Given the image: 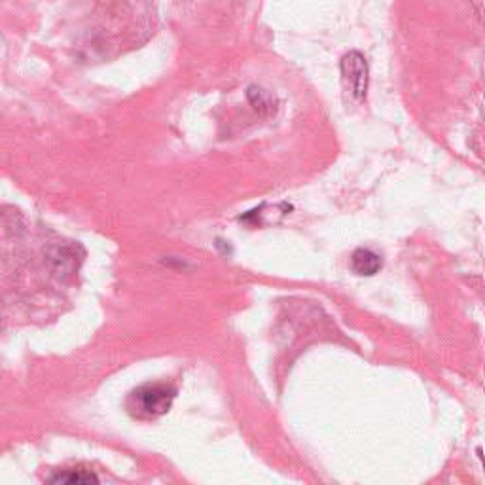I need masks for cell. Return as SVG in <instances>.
<instances>
[{
    "label": "cell",
    "instance_id": "obj_3",
    "mask_svg": "<svg viewBox=\"0 0 485 485\" xmlns=\"http://www.w3.org/2000/svg\"><path fill=\"white\" fill-rule=\"evenodd\" d=\"M351 268L359 275H376L381 270V258L368 249H359L351 256Z\"/></svg>",
    "mask_w": 485,
    "mask_h": 485
},
{
    "label": "cell",
    "instance_id": "obj_5",
    "mask_svg": "<svg viewBox=\"0 0 485 485\" xmlns=\"http://www.w3.org/2000/svg\"><path fill=\"white\" fill-rule=\"evenodd\" d=\"M251 94L256 95V99L254 97H249V99L258 110H273V99L266 92L256 90V87H251Z\"/></svg>",
    "mask_w": 485,
    "mask_h": 485
},
{
    "label": "cell",
    "instance_id": "obj_1",
    "mask_svg": "<svg viewBox=\"0 0 485 485\" xmlns=\"http://www.w3.org/2000/svg\"><path fill=\"white\" fill-rule=\"evenodd\" d=\"M176 399V389L167 383H146L127 396L125 408L137 419H158L165 415Z\"/></svg>",
    "mask_w": 485,
    "mask_h": 485
},
{
    "label": "cell",
    "instance_id": "obj_4",
    "mask_svg": "<svg viewBox=\"0 0 485 485\" xmlns=\"http://www.w3.org/2000/svg\"><path fill=\"white\" fill-rule=\"evenodd\" d=\"M52 483H92V481H99L95 474L87 472V470H67L64 474H59L55 478L50 480Z\"/></svg>",
    "mask_w": 485,
    "mask_h": 485
},
{
    "label": "cell",
    "instance_id": "obj_2",
    "mask_svg": "<svg viewBox=\"0 0 485 485\" xmlns=\"http://www.w3.org/2000/svg\"><path fill=\"white\" fill-rule=\"evenodd\" d=\"M341 73L352 95L362 99L366 95L368 87V67L364 57L357 52H351L349 55H345L341 61Z\"/></svg>",
    "mask_w": 485,
    "mask_h": 485
}]
</instances>
